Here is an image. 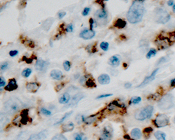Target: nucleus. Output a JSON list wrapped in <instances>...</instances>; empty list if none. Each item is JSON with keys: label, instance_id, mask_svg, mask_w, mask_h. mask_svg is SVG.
<instances>
[{"label": "nucleus", "instance_id": "nucleus-44", "mask_svg": "<svg viewBox=\"0 0 175 140\" xmlns=\"http://www.w3.org/2000/svg\"><path fill=\"white\" fill-rule=\"evenodd\" d=\"M113 94H111V93H107V94H102V95H100L99 96H97L96 97L97 99H102V98H105V97H111V96H112Z\"/></svg>", "mask_w": 175, "mask_h": 140}, {"label": "nucleus", "instance_id": "nucleus-28", "mask_svg": "<svg viewBox=\"0 0 175 140\" xmlns=\"http://www.w3.org/2000/svg\"><path fill=\"white\" fill-rule=\"evenodd\" d=\"M72 113H73V111H70L67 112V113H65V114L64 116H63L59 120V121H57L56 123H55L54 124V125H60V124H62V123H63V122H64L65 121V120H66L67 119V118L69 117L71 114H72Z\"/></svg>", "mask_w": 175, "mask_h": 140}, {"label": "nucleus", "instance_id": "nucleus-31", "mask_svg": "<svg viewBox=\"0 0 175 140\" xmlns=\"http://www.w3.org/2000/svg\"><path fill=\"white\" fill-rule=\"evenodd\" d=\"M156 53H157L156 49H151L150 50H149V51L146 54V58L147 59H150L151 57H154V56L156 55Z\"/></svg>", "mask_w": 175, "mask_h": 140}, {"label": "nucleus", "instance_id": "nucleus-37", "mask_svg": "<svg viewBox=\"0 0 175 140\" xmlns=\"http://www.w3.org/2000/svg\"><path fill=\"white\" fill-rule=\"evenodd\" d=\"M71 65L69 61L65 60L64 63H63V67H64V69L66 71H69L71 69Z\"/></svg>", "mask_w": 175, "mask_h": 140}, {"label": "nucleus", "instance_id": "nucleus-18", "mask_svg": "<svg viewBox=\"0 0 175 140\" xmlns=\"http://www.w3.org/2000/svg\"><path fill=\"white\" fill-rule=\"evenodd\" d=\"M168 40L170 39H168L167 37L161 38V39H158V41L156 42V45L158 46V47H159V49H166L169 47V46H170V41L166 42V41H168Z\"/></svg>", "mask_w": 175, "mask_h": 140}, {"label": "nucleus", "instance_id": "nucleus-24", "mask_svg": "<svg viewBox=\"0 0 175 140\" xmlns=\"http://www.w3.org/2000/svg\"><path fill=\"white\" fill-rule=\"evenodd\" d=\"M74 129V124L72 122H69V123L63 125L62 127V130L63 133H69V132H71Z\"/></svg>", "mask_w": 175, "mask_h": 140}, {"label": "nucleus", "instance_id": "nucleus-49", "mask_svg": "<svg viewBox=\"0 0 175 140\" xmlns=\"http://www.w3.org/2000/svg\"><path fill=\"white\" fill-rule=\"evenodd\" d=\"M57 15H58L59 19H62L63 18H64L65 15H66V12H65V11L59 12L58 14H57Z\"/></svg>", "mask_w": 175, "mask_h": 140}, {"label": "nucleus", "instance_id": "nucleus-32", "mask_svg": "<svg viewBox=\"0 0 175 140\" xmlns=\"http://www.w3.org/2000/svg\"><path fill=\"white\" fill-rule=\"evenodd\" d=\"M40 112L43 115L46 116H51L52 115V112L50 111V110L47 109L46 108H44V107L41 108Z\"/></svg>", "mask_w": 175, "mask_h": 140}, {"label": "nucleus", "instance_id": "nucleus-30", "mask_svg": "<svg viewBox=\"0 0 175 140\" xmlns=\"http://www.w3.org/2000/svg\"><path fill=\"white\" fill-rule=\"evenodd\" d=\"M142 101V98L140 97H132L130 99V102H129V105H137V104L140 103Z\"/></svg>", "mask_w": 175, "mask_h": 140}, {"label": "nucleus", "instance_id": "nucleus-19", "mask_svg": "<svg viewBox=\"0 0 175 140\" xmlns=\"http://www.w3.org/2000/svg\"><path fill=\"white\" fill-rule=\"evenodd\" d=\"M50 76L53 79L57 80V81H60L63 79L64 76L60 70L58 69H53L50 73Z\"/></svg>", "mask_w": 175, "mask_h": 140}, {"label": "nucleus", "instance_id": "nucleus-13", "mask_svg": "<svg viewBox=\"0 0 175 140\" xmlns=\"http://www.w3.org/2000/svg\"><path fill=\"white\" fill-rule=\"evenodd\" d=\"M48 133L47 130H44L39 132V133L37 134H33V135H30L29 137L27 140H43L47 137Z\"/></svg>", "mask_w": 175, "mask_h": 140}, {"label": "nucleus", "instance_id": "nucleus-48", "mask_svg": "<svg viewBox=\"0 0 175 140\" xmlns=\"http://www.w3.org/2000/svg\"><path fill=\"white\" fill-rule=\"evenodd\" d=\"M63 87H64V83H63L57 84V85H56V87H55V91H60L62 88H63Z\"/></svg>", "mask_w": 175, "mask_h": 140}, {"label": "nucleus", "instance_id": "nucleus-15", "mask_svg": "<svg viewBox=\"0 0 175 140\" xmlns=\"http://www.w3.org/2000/svg\"><path fill=\"white\" fill-rule=\"evenodd\" d=\"M18 88V85L17 83V81L15 79H9V82H8V84L6 85L4 89L7 91L11 92L13 91H15Z\"/></svg>", "mask_w": 175, "mask_h": 140}, {"label": "nucleus", "instance_id": "nucleus-46", "mask_svg": "<svg viewBox=\"0 0 175 140\" xmlns=\"http://www.w3.org/2000/svg\"><path fill=\"white\" fill-rule=\"evenodd\" d=\"M168 61V59L167 57H162L161 58L159 59V60L157 62V64L156 65H160V64H162V63H165V62Z\"/></svg>", "mask_w": 175, "mask_h": 140}, {"label": "nucleus", "instance_id": "nucleus-14", "mask_svg": "<svg viewBox=\"0 0 175 140\" xmlns=\"http://www.w3.org/2000/svg\"><path fill=\"white\" fill-rule=\"evenodd\" d=\"M40 88V84L38 82H28L26 84L27 91L32 93H36Z\"/></svg>", "mask_w": 175, "mask_h": 140}, {"label": "nucleus", "instance_id": "nucleus-21", "mask_svg": "<svg viewBox=\"0 0 175 140\" xmlns=\"http://www.w3.org/2000/svg\"><path fill=\"white\" fill-rule=\"evenodd\" d=\"M97 81L101 85H107V84L110 83L111 79L108 74H102L99 75L98 78H97Z\"/></svg>", "mask_w": 175, "mask_h": 140}, {"label": "nucleus", "instance_id": "nucleus-20", "mask_svg": "<svg viewBox=\"0 0 175 140\" xmlns=\"http://www.w3.org/2000/svg\"><path fill=\"white\" fill-rule=\"evenodd\" d=\"M9 119L4 113L0 111V132L2 131L4 128L7 126V125L9 123Z\"/></svg>", "mask_w": 175, "mask_h": 140}, {"label": "nucleus", "instance_id": "nucleus-9", "mask_svg": "<svg viewBox=\"0 0 175 140\" xmlns=\"http://www.w3.org/2000/svg\"><path fill=\"white\" fill-rule=\"evenodd\" d=\"M113 137V130L109 126H105L99 136V140H111Z\"/></svg>", "mask_w": 175, "mask_h": 140}, {"label": "nucleus", "instance_id": "nucleus-3", "mask_svg": "<svg viewBox=\"0 0 175 140\" xmlns=\"http://www.w3.org/2000/svg\"><path fill=\"white\" fill-rule=\"evenodd\" d=\"M154 107L151 105H148L142 108V109H139L137 111L135 114V118L137 121H144L146 119H150L152 116L153 113H154Z\"/></svg>", "mask_w": 175, "mask_h": 140}, {"label": "nucleus", "instance_id": "nucleus-6", "mask_svg": "<svg viewBox=\"0 0 175 140\" xmlns=\"http://www.w3.org/2000/svg\"><path fill=\"white\" fill-rule=\"evenodd\" d=\"M108 12L104 8L97 10L94 14L97 25H105L108 23Z\"/></svg>", "mask_w": 175, "mask_h": 140}, {"label": "nucleus", "instance_id": "nucleus-34", "mask_svg": "<svg viewBox=\"0 0 175 140\" xmlns=\"http://www.w3.org/2000/svg\"><path fill=\"white\" fill-rule=\"evenodd\" d=\"M99 46H100V49H102V51H107L109 50V44L108 42L102 41V42H101V43H100V45H99Z\"/></svg>", "mask_w": 175, "mask_h": 140}, {"label": "nucleus", "instance_id": "nucleus-51", "mask_svg": "<svg viewBox=\"0 0 175 140\" xmlns=\"http://www.w3.org/2000/svg\"><path fill=\"white\" fill-rule=\"evenodd\" d=\"M170 86L175 88V79H173L170 81Z\"/></svg>", "mask_w": 175, "mask_h": 140}, {"label": "nucleus", "instance_id": "nucleus-33", "mask_svg": "<svg viewBox=\"0 0 175 140\" xmlns=\"http://www.w3.org/2000/svg\"><path fill=\"white\" fill-rule=\"evenodd\" d=\"M85 118V116L84 115L78 114L76 116V118H75V120H76V123L79 125V124H81L82 123H84Z\"/></svg>", "mask_w": 175, "mask_h": 140}, {"label": "nucleus", "instance_id": "nucleus-2", "mask_svg": "<svg viewBox=\"0 0 175 140\" xmlns=\"http://www.w3.org/2000/svg\"><path fill=\"white\" fill-rule=\"evenodd\" d=\"M22 104L19 99L15 97H11L6 102L4 105V109L5 113L9 115H13L16 113L21 109Z\"/></svg>", "mask_w": 175, "mask_h": 140}, {"label": "nucleus", "instance_id": "nucleus-47", "mask_svg": "<svg viewBox=\"0 0 175 140\" xmlns=\"http://www.w3.org/2000/svg\"><path fill=\"white\" fill-rule=\"evenodd\" d=\"M18 53H19L18 51H17V50H13V51H11L9 52V55L11 56V57H15V56H16Z\"/></svg>", "mask_w": 175, "mask_h": 140}, {"label": "nucleus", "instance_id": "nucleus-53", "mask_svg": "<svg viewBox=\"0 0 175 140\" xmlns=\"http://www.w3.org/2000/svg\"><path fill=\"white\" fill-rule=\"evenodd\" d=\"M172 10H173V12H174V13H175V4H174V6H173Z\"/></svg>", "mask_w": 175, "mask_h": 140}, {"label": "nucleus", "instance_id": "nucleus-50", "mask_svg": "<svg viewBox=\"0 0 175 140\" xmlns=\"http://www.w3.org/2000/svg\"><path fill=\"white\" fill-rule=\"evenodd\" d=\"M124 87L126 89H130L132 87V83H130V82H127V83L124 84Z\"/></svg>", "mask_w": 175, "mask_h": 140}, {"label": "nucleus", "instance_id": "nucleus-25", "mask_svg": "<svg viewBox=\"0 0 175 140\" xmlns=\"http://www.w3.org/2000/svg\"><path fill=\"white\" fill-rule=\"evenodd\" d=\"M97 121V114H93L88 116H85L84 123L86 125H91V124L94 123Z\"/></svg>", "mask_w": 175, "mask_h": 140}, {"label": "nucleus", "instance_id": "nucleus-26", "mask_svg": "<svg viewBox=\"0 0 175 140\" xmlns=\"http://www.w3.org/2000/svg\"><path fill=\"white\" fill-rule=\"evenodd\" d=\"M114 26L119 29H123L126 26V22L123 21V19H117L116 21L114 23Z\"/></svg>", "mask_w": 175, "mask_h": 140}, {"label": "nucleus", "instance_id": "nucleus-1", "mask_svg": "<svg viewBox=\"0 0 175 140\" xmlns=\"http://www.w3.org/2000/svg\"><path fill=\"white\" fill-rule=\"evenodd\" d=\"M144 1H134L127 13V20L131 24H137L142 21L145 9Z\"/></svg>", "mask_w": 175, "mask_h": 140}, {"label": "nucleus", "instance_id": "nucleus-36", "mask_svg": "<svg viewBox=\"0 0 175 140\" xmlns=\"http://www.w3.org/2000/svg\"><path fill=\"white\" fill-rule=\"evenodd\" d=\"M87 87L88 88H93V87H96V84H95V81H93V79H91L90 78H89L87 80L86 83H85Z\"/></svg>", "mask_w": 175, "mask_h": 140}, {"label": "nucleus", "instance_id": "nucleus-22", "mask_svg": "<svg viewBox=\"0 0 175 140\" xmlns=\"http://www.w3.org/2000/svg\"><path fill=\"white\" fill-rule=\"evenodd\" d=\"M59 103L61 105H67L71 101V96L68 93H65L59 98Z\"/></svg>", "mask_w": 175, "mask_h": 140}, {"label": "nucleus", "instance_id": "nucleus-17", "mask_svg": "<svg viewBox=\"0 0 175 140\" xmlns=\"http://www.w3.org/2000/svg\"><path fill=\"white\" fill-rule=\"evenodd\" d=\"M84 95H83V93H77L76 95H75L74 96L72 99H71L70 102H69V105L67 106V107H74V106H76L77 104L79 103V102L81 100V99H83V97H84Z\"/></svg>", "mask_w": 175, "mask_h": 140}, {"label": "nucleus", "instance_id": "nucleus-16", "mask_svg": "<svg viewBox=\"0 0 175 140\" xmlns=\"http://www.w3.org/2000/svg\"><path fill=\"white\" fill-rule=\"evenodd\" d=\"M108 64L112 67H117L121 64V57L118 55L111 56L108 60Z\"/></svg>", "mask_w": 175, "mask_h": 140}, {"label": "nucleus", "instance_id": "nucleus-27", "mask_svg": "<svg viewBox=\"0 0 175 140\" xmlns=\"http://www.w3.org/2000/svg\"><path fill=\"white\" fill-rule=\"evenodd\" d=\"M154 136L157 140H166L165 133H162V131H156L154 133Z\"/></svg>", "mask_w": 175, "mask_h": 140}, {"label": "nucleus", "instance_id": "nucleus-7", "mask_svg": "<svg viewBox=\"0 0 175 140\" xmlns=\"http://www.w3.org/2000/svg\"><path fill=\"white\" fill-rule=\"evenodd\" d=\"M29 119L28 117L27 110H23L20 115H18L13 120V124L17 127H21L22 125H26L28 123Z\"/></svg>", "mask_w": 175, "mask_h": 140}, {"label": "nucleus", "instance_id": "nucleus-5", "mask_svg": "<svg viewBox=\"0 0 175 140\" xmlns=\"http://www.w3.org/2000/svg\"><path fill=\"white\" fill-rule=\"evenodd\" d=\"M154 20L157 23L165 24L170 20V15L166 10L156 8L154 11Z\"/></svg>", "mask_w": 175, "mask_h": 140}, {"label": "nucleus", "instance_id": "nucleus-23", "mask_svg": "<svg viewBox=\"0 0 175 140\" xmlns=\"http://www.w3.org/2000/svg\"><path fill=\"white\" fill-rule=\"evenodd\" d=\"M130 135L132 137V139H140L142 137V131L140 128H137V127H135V128L132 129L130 132Z\"/></svg>", "mask_w": 175, "mask_h": 140}, {"label": "nucleus", "instance_id": "nucleus-41", "mask_svg": "<svg viewBox=\"0 0 175 140\" xmlns=\"http://www.w3.org/2000/svg\"><path fill=\"white\" fill-rule=\"evenodd\" d=\"M67 32H72L74 31V25L72 23H69L67 25L66 29H65Z\"/></svg>", "mask_w": 175, "mask_h": 140}, {"label": "nucleus", "instance_id": "nucleus-43", "mask_svg": "<svg viewBox=\"0 0 175 140\" xmlns=\"http://www.w3.org/2000/svg\"><path fill=\"white\" fill-rule=\"evenodd\" d=\"M83 133H75V135H74V140H83Z\"/></svg>", "mask_w": 175, "mask_h": 140}, {"label": "nucleus", "instance_id": "nucleus-12", "mask_svg": "<svg viewBox=\"0 0 175 140\" xmlns=\"http://www.w3.org/2000/svg\"><path fill=\"white\" fill-rule=\"evenodd\" d=\"M49 61L43 60L42 59H38L35 63V69L39 71H43L49 67Z\"/></svg>", "mask_w": 175, "mask_h": 140}, {"label": "nucleus", "instance_id": "nucleus-40", "mask_svg": "<svg viewBox=\"0 0 175 140\" xmlns=\"http://www.w3.org/2000/svg\"><path fill=\"white\" fill-rule=\"evenodd\" d=\"M89 78H88V75L82 76V77H80V79H79V83H81V85H85L87 80Z\"/></svg>", "mask_w": 175, "mask_h": 140}, {"label": "nucleus", "instance_id": "nucleus-8", "mask_svg": "<svg viewBox=\"0 0 175 140\" xmlns=\"http://www.w3.org/2000/svg\"><path fill=\"white\" fill-rule=\"evenodd\" d=\"M154 123L157 127H164L170 124V119L167 115L161 113V114L157 115Z\"/></svg>", "mask_w": 175, "mask_h": 140}, {"label": "nucleus", "instance_id": "nucleus-4", "mask_svg": "<svg viewBox=\"0 0 175 140\" xmlns=\"http://www.w3.org/2000/svg\"><path fill=\"white\" fill-rule=\"evenodd\" d=\"M174 106V98L172 94L168 93L165 95L159 100L158 107L161 110H168Z\"/></svg>", "mask_w": 175, "mask_h": 140}, {"label": "nucleus", "instance_id": "nucleus-29", "mask_svg": "<svg viewBox=\"0 0 175 140\" xmlns=\"http://www.w3.org/2000/svg\"><path fill=\"white\" fill-rule=\"evenodd\" d=\"M32 72V70L30 68H25L22 71L21 75L23 76L24 78H28L29 76L31 75Z\"/></svg>", "mask_w": 175, "mask_h": 140}, {"label": "nucleus", "instance_id": "nucleus-54", "mask_svg": "<svg viewBox=\"0 0 175 140\" xmlns=\"http://www.w3.org/2000/svg\"><path fill=\"white\" fill-rule=\"evenodd\" d=\"M83 140H88V137H83Z\"/></svg>", "mask_w": 175, "mask_h": 140}, {"label": "nucleus", "instance_id": "nucleus-10", "mask_svg": "<svg viewBox=\"0 0 175 140\" xmlns=\"http://www.w3.org/2000/svg\"><path fill=\"white\" fill-rule=\"evenodd\" d=\"M159 70V68H157L155 70L153 71V72L151 73V74L150 76H149V77H146L145 79H144V81H143L142 83H141L140 85H137V88H143L144 87L145 85H146L147 84H149V83H151L153 80L155 79V78H156V75L157 74V73H158Z\"/></svg>", "mask_w": 175, "mask_h": 140}, {"label": "nucleus", "instance_id": "nucleus-52", "mask_svg": "<svg viewBox=\"0 0 175 140\" xmlns=\"http://www.w3.org/2000/svg\"><path fill=\"white\" fill-rule=\"evenodd\" d=\"M168 5L169 7H171V6H174V1H168Z\"/></svg>", "mask_w": 175, "mask_h": 140}, {"label": "nucleus", "instance_id": "nucleus-42", "mask_svg": "<svg viewBox=\"0 0 175 140\" xmlns=\"http://www.w3.org/2000/svg\"><path fill=\"white\" fill-rule=\"evenodd\" d=\"M90 11V7H85L84 8V9L82 11V15L83 16H86L89 14Z\"/></svg>", "mask_w": 175, "mask_h": 140}, {"label": "nucleus", "instance_id": "nucleus-39", "mask_svg": "<svg viewBox=\"0 0 175 140\" xmlns=\"http://www.w3.org/2000/svg\"><path fill=\"white\" fill-rule=\"evenodd\" d=\"M6 85H7L6 80L3 77H0V91H3V89L6 87Z\"/></svg>", "mask_w": 175, "mask_h": 140}, {"label": "nucleus", "instance_id": "nucleus-11", "mask_svg": "<svg viewBox=\"0 0 175 140\" xmlns=\"http://www.w3.org/2000/svg\"><path fill=\"white\" fill-rule=\"evenodd\" d=\"M95 36V32L90 29H84L79 34V37L81 39L85 40H89L93 39Z\"/></svg>", "mask_w": 175, "mask_h": 140}, {"label": "nucleus", "instance_id": "nucleus-38", "mask_svg": "<svg viewBox=\"0 0 175 140\" xmlns=\"http://www.w3.org/2000/svg\"><path fill=\"white\" fill-rule=\"evenodd\" d=\"M9 62L5 61L0 64V69H1V70H2V71H6V70L9 68Z\"/></svg>", "mask_w": 175, "mask_h": 140}, {"label": "nucleus", "instance_id": "nucleus-35", "mask_svg": "<svg viewBox=\"0 0 175 140\" xmlns=\"http://www.w3.org/2000/svg\"><path fill=\"white\" fill-rule=\"evenodd\" d=\"M51 140H68L62 134H57L52 138Z\"/></svg>", "mask_w": 175, "mask_h": 140}, {"label": "nucleus", "instance_id": "nucleus-55", "mask_svg": "<svg viewBox=\"0 0 175 140\" xmlns=\"http://www.w3.org/2000/svg\"><path fill=\"white\" fill-rule=\"evenodd\" d=\"M174 122H175V117H174Z\"/></svg>", "mask_w": 175, "mask_h": 140}, {"label": "nucleus", "instance_id": "nucleus-45", "mask_svg": "<svg viewBox=\"0 0 175 140\" xmlns=\"http://www.w3.org/2000/svg\"><path fill=\"white\" fill-rule=\"evenodd\" d=\"M89 23H90V29L93 30V28L95 27V25H96L97 26L96 22H95V21L93 18H90V21H89Z\"/></svg>", "mask_w": 175, "mask_h": 140}]
</instances>
